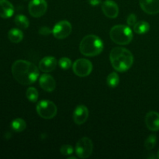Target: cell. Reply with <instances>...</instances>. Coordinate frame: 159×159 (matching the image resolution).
<instances>
[{
    "instance_id": "6da1fadb",
    "label": "cell",
    "mask_w": 159,
    "mask_h": 159,
    "mask_svg": "<svg viewBox=\"0 0 159 159\" xmlns=\"http://www.w3.org/2000/svg\"><path fill=\"white\" fill-rule=\"evenodd\" d=\"M12 74L14 79L23 85L34 83L40 75L37 67L25 60H17L12 64Z\"/></svg>"
},
{
    "instance_id": "7a4b0ae2",
    "label": "cell",
    "mask_w": 159,
    "mask_h": 159,
    "mask_svg": "<svg viewBox=\"0 0 159 159\" xmlns=\"http://www.w3.org/2000/svg\"><path fill=\"white\" fill-rule=\"evenodd\" d=\"M110 60L113 68L119 72H124L131 68L134 63V56L129 50L118 47L112 49Z\"/></svg>"
},
{
    "instance_id": "3957f363",
    "label": "cell",
    "mask_w": 159,
    "mask_h": 159,
    "mask_svg": "<svg viewBox=\"0 0 159 159\" xmlns=\"http://www.w3.org/2000/svg\"><path fill=\"white\" fill-rule=\"evenodd\" d=\"M79 51L84 56L94 57L99 55L103 51V43L96 35L89 34L82 40L79 45Z\"/></svg>"
},
{
    "instance_id": "277c9868",
    "label": "cell",
    "mask_w": 159,
    "mask_h": 159,
    "mask_svg": "<svg viewBox=\"0 0 159 159\" xmlns=\"http://www.w3.org/2000/svg\"><path fill=\"white\" fill-rule=\"evenodd\" d=\"M110 36L114 43L120 45H127L133 39V32L129 26L116 25L110 30Z\"/></svg>"
},
{
    "instance_id": "5b68a950",
    "label": "cell",
    "mask_w": 159,
    "mask_h": 159,
    "mask_svg": "<svg viewBox=\"0 0 159 159\" xmlns=\"http://www.w3.org/2000/svg\"><path fill=\"white\" fill-rule=\"evenodd\" d=\"M36 110L40 117L46 120L54 118L57 115V109L55 104L50 100H41L37 103Z\"/></svg>"
},
{
    "instance_id": "8992f818",
    "label": "cell",
    "mask_w": 159,
    "mask_h": 159,
    "mask_svg": "<svg viewBox=\"0 0 159 159\" xmlns=\"http://www.w3.org/2000/svg\"><path fill=\"white\" fill-rule=\"evenodd\" d=\"M75 154L80 158H87L92 155L93 150V144L91 139L84 137L77 142L75 145Z\"/></svg>"
},
{
    "instance_id": "52a82bcc",
    "label": "cell",
    "mask_w": 159,
    "mask_h": 159,
    "mask_svg": "<svg viewBox=\"0 0 159 159\" xmlns=\"http://www.w3.org/2000/svg\"><path fill=\"white\" fill-rule=\"evenodd\" d=\"M75 74L79 77H86L93 71V64L89 60L80 58L76 60L72 65Z\"/></svg>"
},
{
    "instance_id": "ba28073f",
    "label": "cell",
    "mask_w": 159,
    "mask_h": 159,
    "mask_svg": "<svg viewBox=\"0 0 159 159\" xmlns=\"http://www.w3.org/2000/svg\"><path fill=\"white\" fill-rule=\"evenodd\" d=\"M72 30L71 24L68 21L62 20L56 23L52 29V34L57 39H65L71 34Z\"/></svg>"
},
{
    "instance_id": "9c48e42d",
    "label": "cell",
    "mask_w": 159,
    "mask_h": 159,
    "mask_svg": "<svg viewBox=\"0 0 159 159\" xmlns=\"http://www.w3.org/2000/svg\"><path fill=\"white\" fill-rule=\"evenodd\" d=\"M29 12L33 17L42 16L48 9V3L46 0H31L28 6Z\"/></svg>"
},
{
    "instance_id": "30bf717a",
    "label": "cell",
    "mask_w": 159,
    "mask_h": 159,
    "mask_svg": "<svg viewBox=\"0 0 159 159\" xmlns=\"http://www.w3.org/2000/svg\"><path fill=\"white\" fill-rule=\"evenodd\" d=\"M102 12L108 18L114 19L119 14V7L113 0H106L102 3Z\"/></svg>"
},
{
    "instance_id": "8fae6325",
    "label": "cell",
    "mask_w": 159,
    "mask_h": 159,
    "mask_svg": "<svg viewBox=\"0 0 159 159\" xmlns=\"http://www.w3.org/2000/svg\"><path fill=\"white\" fill-rule=\"evenodd\" d=\"M140 6L144 12L150 15L159 12V0H140Z\"/></svg>"
},
{
    "instance_id": "7c38bea8",
    "label": "cell",
    "mask_w": 159,
    "mask_h": 159,
    "mask_svg": "<svg viewBox=\"0 0 159 159\" xmlns=\"http://www.w3.org/2000/svg\"><path fill=\"white\" fill-rule=\"evenodd\" d=\"M88 116V108L84 105L78 106L73 113V120H74V122L78 125L83 124L87 120Z\"/></svg>"
},
{
    "instance_id": "4fadbf2b",
    "label": "cell",
    "mask_w": 159,
    "mask_h": 159,
    "mask_svg": "<svg viewBox=\"0 0 159 159\" xmlns=\"http://www.w3.org/2000/svg\"><path fill=\"white\" fill-rule=\"evenodd\" d=\"M39 84L41 89H43L44 91L51 92L55 89L56 87V82L54 78L49 74H43L39 79Z\"/></svg>"
},
{
    "instance_id": "5bb4252c",
    "label": "cell",
    "mask_w": 159,
    "mask_h": 159,
    "mask_svg": "<svg viewBox=\"0 0 159 159\" xmlns=\"http://www.w3.org/2000/svg\"><path fill=\"white\" fill-rule=\"evenodd\" d=\"M145 124L148 128L152 131L159 130V113L151 111L145 116Z\"/></svg>"
},
{
    "instance_id": "9a60e30c",
    "label": "cell",
    "mask_w": 159,
    "mask_h": 159,
    "mask_svg": "<svg viewBox=\"0 0 159 159\" xmlns=\"http://www.w3.org/2000/svg\"><path fill=\"white\" fill-rule=\"evenodd\" d=\"M57 66V60L55 57L48 56L43 57L39 63V68L41 71L45 73L51 72L54 71Z\"/></svg>"
},
{
    "instance_id": "2e32d148",
    "label": "cell",
    "mask_w": 159,
    "mask_h": 159,
    "mask_svg": "<svg viewBox=\"0 0 159 159\" xmlns=\"http://www.w3.org/2000/svg\"><path fill=\"white\" fill-rule=\"evenodd\" d=\"M14 13V7L8 0H0V17L10 18Z\"/></svg>"
},
{
    "instance_id": "e0dca14e",
    "label": "cell",
    "mask_w": 159,
    "mask_h": 159,
    "mask_svg": "<svg viewBox=\"0 0 159 159\" xmlns=\"http://www.w3.org/2000/svg\"><path fill=\"white\" fill-rule=\"evenodd\" d=\"M8 37L12 43H20L23 39V34L18 28H12L8 33Z\"/></svg>"
},
{
    "instance_id": "ac0fdd59",
    "label": "cell",
    "mask_w": 159,
    "mask_h": 159,
    "mask_svg": "<svg viewBox=\"0 0 159 159\" xmlns=\"http://www.w3.org/2000/svg\"><path fill=\"white\" fill-rule=\"evenodd\" d=\"M150 29V25L146 21L137 22L134 26V31L138 34H146Z\"/></svg>"
},
{
    "instance_id": "d6986e66",
    "label": "cell",
    "mask_w": 159,
    "mask_h": 159,
    "mask_svg": "<svg viewBox=\"0 0 159 159\" xmlns=\"http://www.w3.org/2000/svg\"><path fill=\"white\" fill-rule=\"evenodd\" d=\"M16 25L20 29H27L30 26V22L27 17L24 15H17L14 19Z\"/></svg>"
},
{
    "instance_id": "ffe728a7",
    "label": "cell",
    "mask_w": 159,
    "mask_h": 159,
    "mask_svg": "<svg viewBox=\"0 0 159 159\" xmlns=\"http://www.w3.org/2000/svg\"><path fill=\"white\" fill-rule=\"evenodd\" d=\"M11 127L16 132H22L26 129V124L24 120L21 118H16L11 123Z\"/></svg>"
},
{
    "instance_id": "44dd1931",
    "label": "cell",
    "mask_w": 159,
    "mask_h": 159,
    "mask_svg": "<svg viewBox=\"0 0 159 159\" xmlns=\"http://www.w3.org/2000/svg\"><path fill=\"white\" fill-rule=\"evenodd\" d=\"M107 85H109L111 88H115V87L119 85L120 82V79L119 75L116 72H111L108 76H107Z\"/></svg>"
},
{
    "instance_id": "7402d4cb",
    "label": "cell",
    "mask_w": 159,
    "mask_h": 159,
    "mask_svg": "<svg viewBox=\"0 0 159 159\" xmlns=\"http://www.w3.org/2000/svg\"><path fill=\"white\" fill-rule=\"evenodd\" d=\"M26 96L28 100L32 102H36L38 99V92L34 87H30L26 90Z\"/></svg>"
},
{
    "instance_id": "603a6c76",
    "label": "cell",
    "mask_w": 159,
    "mask_h": 159,
    "mask_svg": "<svg viewBox=\"0 0 159 159\" xmlns=\"http://www.w3.org/2000/svg\"><path fill=\"white\" fill-rule=\"evenodd\" d=\"M157 138L155 134H151L148 138L146 139L145 142H144V147L147 150H152L155 148V144H156Z\"/></svg>"
},
{
    "instance_id": "cb8c5ba5",
    "label": "cell",
    "mask_w": 159,
    "mask_h": 159,
    "mask_svg": "<svg viewBox=\"0 0 159 159\" xmlns=\"http://www.w3.org/2000/svg\"><path fill=\"white\" fill-rule=\"evenodd\" d=\"M58 65L59 66L61 67V68L66 70L71 68L72 63H71V59L68 58V57H61V58L59 60Z\"/></svg>"
},
{
    "instance_id": "d4e9b609",
    "label": "cell",
    "mask_w": 159,
    "mask_h": 159,
    "mask_svg": "<svg viewBox=\"0 0 159 159\" xmlns=\"http://www.w3.org/2000/svg\"><path fill=\"white\" fill-rule=\"evenodd\" d=\"M73 152H74V148L70 144H64L60 148L61 154L63 155H66V156L71 155L73 153Z\"/></svg>"
},
{
    "instance_id": "484cf974",
    "label": "cell",
    "mask_w": 159,
    "mask_h": 159,
    "mask_svg": "<svg viewBox=\"0 0 159 159\" xmlns=\"http://www.w3.org/2000/svg\"><path fill=\"white\" fill-rule=\"evenodd\" d=\"M127 24H128V26H134L135 23H137L136 15H134V14H130L127 19Z\"/></svg>"
},
{
    "instance_id": "4316f807",
    "label": "cell",
    "mask_w": 159,
    "mask_h": 159,
    "mask_svg": "<svg viewBox=\"0 0 159 159\" xmlns=\"http://www.w3.org/2000/svg\"><path fill=\"white\" fill-rule=\"evenodd\" d=\"M39 34L40 35L43 36H48L50 34H52V30H50V28L47 27V26H43V27H40L39 29Z\"/></svg>"
},
{
    "instance_id": "83f0119b",
    "label": "cell",
    "mask_w": 159,
    "mask_h": 159,
    "mask_svg": "<svg viewBox=\"0 0 159 159\" xmlns=\"http://www.w3.org/2000/svg\"><path fill=\"white\" fill-rule=\"evenodd\" d=\"M88 2L89 3L93 6H98V5L101 4V2H102L101 0H88Z\"/></svg>"
},
{
    "instance_id": "f1b7e54d",
    "label": "cell",
    "mask_w": 159,
    "mask_h": 159,
    "mask_svg": "<svg viewBox=\"0 0 159 159\" xmlns=\"http://www.w3.org/2000/svg\"><path fill=\"white\" fill-rule=\"evenodd\" d=\"M158 158H159V149H158V155H157Z\"/></svg>"
}]
</instances>
